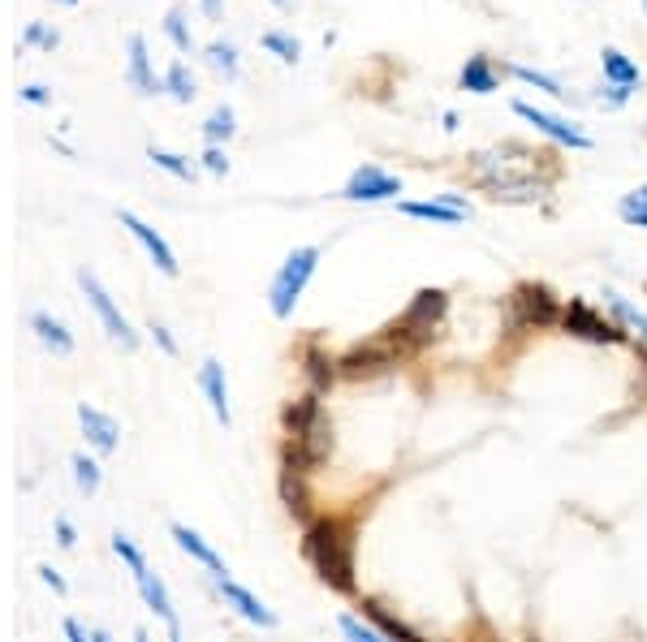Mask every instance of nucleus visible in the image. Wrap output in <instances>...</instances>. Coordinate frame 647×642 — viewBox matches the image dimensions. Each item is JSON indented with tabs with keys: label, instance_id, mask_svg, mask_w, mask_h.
<instances>
[{
	"label": "nucleus",
	"instance_id": "obj_38",
	"mask_svg": "<svg viewBox=\"0 0 647 642\" xmlns=\"http://www.w3.org/2000/svg\"><path fill=\"white\" fill-rule=\"evenodd\" d=\"M61 44V35L52 31V26H44V22H26V31H22V48H44L52 52Z\"/></svg>",
	"mask_w": 647,
	"mask_h": 642
},
{
	"label": "nucleus",
	"instance_id": "obj_29",
	"mask_svg": "<svg viewBox=\"0 0 647 642\" xmlns=\"http://www.w3.org/2000/svg\"><path fill=\"white\" fill-rule=\"evenodd\" d=\"M234 130H238V117H234V108L229 104H220L207 121H203V139L216 148V143H225V139H234Z\"/></svg>",
	"mask_w": 647,
	"mask_h": 642
},
{
	"label": "nucleus",
	"instance_id": "obj_7",
	"mask_svg": "<svg viewBox=\"0 0 647 642\" xmlns=\"http://www.w3.org/2000/svg\"><path fill=\"white\" fill-rule=\"evenodd\" d=\"M561 328L570 337H579V341H592V346H622L626 341V328L613 324V319H604L596 306L583 302V297H570L561 306Z\"/></svg>",
	"mask_w": 647,
	"mask_h": 642
},
{
	"label": "nucleus",
	"instance_id": "obj_24",
	"mask_svg": "<svg viewBox=\"0 0 647 642\" xmlns=\"http://www.w3.org/2000/svg\"><path fill=\"white\" fill-rule=\"evenodd\" d=\"M604 306H608V311H613V319H617V324H622V328H626V333H630V337L647 349V311H639L635 302H626V297L613 294V290H604Z\"/></svg>",
	"mask_w": 647,
	"mask_h": 642
},
{
	"label": "nucleus",
	"instance_id": "obj_51",
	"mask_svg": "<svg viewBox=\"0 0 647 642\" xmlns=\"http://www.w3.org/2000/svg\"><path fill=\"white\" fill-rule=\"evenodd\" d=\"M169 642H182V634H177V630H173V634H169Z\"/></svg>",
	"mask_w": 647,
	"mask_h": 642
},
{
	"label": "nucleus",
	"instance_id": "obj_53",
	"mask_svg": "<svg viewBox=\"0 0 647 642\" xmlns=\"http://www.w3.org/2000/svg\"><path fill=\"white\" fill-rule=\"evenodd\" d=\"M639 358H644V367H647V349H639Z\"/></svg>",
	"mask_w": 647,
	"mask_h": 642
},
{
	"label": "nucleus",
	"instance_id": "obj_23",
	"mask_svg": "<svg viewBox=\"0 0 647 642\" xmlns=\"http://www.w3.org/2000/svg\"><path fill=\"white\" fill-rule=\"evenodd\" d=\"M457 83H462V91H471V96H493V91L500 87L497 65H493L488 56H471V61L462 65Z\"/></svg>",
	"mask_w": 647,
	"mask_h": 642
},
{
	"label": "nucleus",
	"instance_id": "obj_54",
	"mask_svg": "<svg viewBox=\"0 0 647 642\" xmlns=\"http://www.w3.org/2000/svg\"><path fill=\"white\" fill-rule=\"evenodd\" d=\"M527 642H540V639H527Z\"/></svg>",
	"mask_w": 647,
	"mask_h": 642
},
{
	"label": "nucleus",
	"instance_id": "obj_1",
	"mask_svg": "<svg viewBox=\"0 0 647 642\" xmlns=\"http://www.w3.org/2000/svg\"><path fill=\"white\" fill-rule=\"evenodd\" d=\"M557 173L561 164L548 151H531L522 143H500L471 155V182L497 203H540L552 191Z\"/></svg>",
	"mask_w": 647,
	"mask_h": 642
},
{
	"label": "nucleus",
	"instance_id": "obj_14",
	"mask_svg": "<svg viewBox=\"0 0 647 642\" xmlns=\"http://www.w3.org/2000/svg\"><path fill=\"white\" fill-rule=\"evenodd\" d=\"M78 427H83V436H87V445L96 448L100 457H108V453H117V445H121V427H117V418L112 414H104V410H96V405H78Z\"/></svg>",
	"mask_w": 647,
	"mask_h": 642
},
{
	"label": "nucleus",
	"instance_id": "obj_47",
	"mask_svg": "<svg viewBox=\"0 0 647 642\" xmlns=\"http://www.w3.org/2000/svg\"><path fill=\"white\" fill-rule=\"evenodd\" d=\"M200 4H203V13H207L212 22H216V18L225 13V0H200Z\"/></svg>",
	"mask_w": 647,
	"mask_h": 642
},
{
	"label": "nucleus",
	"instance_id": "obj_55",
	"mask_svg": "<svg viewBox=\"0 0 647 642\" xmlns=\"http://www.w3.org/2000/svg\"><path fill=\"white\" fill-rule=\"evenodd\" d=\"M644 9H647V0H644Z\"/></svg>",
	"mask_w": 647,
	"mask_h": 642
},
{
	"label": "nucleus",
	"instance_id": "obj_49",
	"mask_svg": "<svg viewBox=\"0 0 647 642\" xmlns=\"http://www.w3.org/2000/svg\"><path fill=\"white\" fill-rule=\"evenodd\" d=\"M134 642H151V639H148V630H139V634H134Z\"/></svg>",
	"mask_w": 647,
	"mask_h": 642
},
{
	"label": "nucleus",
	"instance_id": "obj_8",
	"mask_svg": "<svg viewBox=\"0 0 647 642\" xmlns=\"http://www.w3.org/2000/svg\"><path fill=\"white\" fill-rule=\"evenodd\" d=\"M78 285H83V294H87V302H91V311L100 315L104 333H108V341L121 349H134L139 346V333L130 328V319L121 315V306L112 302V294L100 285V276L96 272H87V268H78Z\"/></svg>",
	"mask_w": 647,
	"mask_h": 642
},
{
	"label": "nucleus",
	"instance_id": "obj_12",
	"mask_svg": "<svg viewBox=\"0 0 647 642\" xmlns=\"http://www.w3.org/2000/svg\"><path fill=\"white\" fill-rule=\"evenodd\" d=\"M212 583H216V595H220V599H225V603H229L242 621L259 625V630H272V625H277V612H272L259 595H250L242 583H234V578H212Z\"/></svg>",
	"mask_w": 647,
	"mask_h": 642
},
{
	"label": "nucleus",
	"instance_id": "obj_4",
	"mask_svg": "<svg viewBox=\"0 0 647 642\" xmlns=\"http://www.w3.org/2000/svg\"><path fill=\"white\" fill-rule=\"evenodd\" d=\"M445 315H449V294L445 290H419V294L410 297V306L401 311L389 328H385V337L393 341L401 362H410L419 349H428L436 337H441Z\"/></svg>",
	"mask_w": 647,
	"mask_h": 642
},
{
	"label": "nucleus",
	"instance_id": "obj_52",
	"mask_svg": "<svg viewBox=\"0 0 647 642\" xmlns=\"http://www.w3.org/2000/svg\"><path fill=\"white\" fill-rule=\"evenodd\" d=\"M56 4H78V0H56Z\"/></svg>",
	"mask_w": 647,
	"mask_h": 642
},
{
	"label": "nucleus",
	"instance_id": "obj_17",
	"mask_svg": "<svg viewBox=\"0 0 647 642\" xmlns=\"http://www.w3.org/2000/svg\"><path fill=\"white\" fill-rule=\"evenodd\" d=\"M126 52H130L126 83L134 87V96H155V91H164V78H155V74H151L148 44H143V35H130V40H126Z\"/></svg>",
	"mask_w": 647,
	"mask_h": 642
},
{
	"label": "nucleus",
	"instance_id": "obj_18",
	"mask_svg": "<svg viewBox=\"0 0 647 642\" xmlns=\"http://www.w3.org/2000/svg\"><path fill=\"white\" fill-rule=\"evenodd\" d=\"M169 535H173V544L182 547V552H186L191 561H200V565H203V569H207V574H212V578H229V569H225V561L216 556V547L207 544V540H203L200 531H191V526H182V522H173V531H169Z\"/></svg>",
	"mask_w": 647,
	"mask_h": 642
},
{
	"label": "nucleus",
	"instance_id": "obj_46",
	"mask_svg": "<svg viewBox=\"0 0 647 642\" xmlns=\"http://www.w3.org/2000/svg\"><path fill=\"white\" fill-rule=\"evenodd\" d=\"M151 337L160 341V349H164V353H177V341L169 337V328H164V324H151Z\"/></svg>",
	"mask_w": 647,
	"mask_h": 642
},
{
	"label": "nucleus",
	"instance_id": "obj_15",
	"mask_svg": "<svg viewBox=\"0 0 647 642\" xmlns=\"http://www.w3.org/2000/svg\"><path fill=\"white\" fill-rule=\"evenodd\" d=\"M200 389L207 396V405H212V414H216V423L220 427H234V405H229V380H225V367L216 362V358H203L200 367Z\"/></svg>",
	"mask_w": 647,
	"mask_h": 642
},
{
	"label": "nucleus",
	"instance_id": "obj_31",
	"mask_svg": "<svg viewBox=\"0 0 647 642\" xmlns=\"http://www.w3.org/2000/svg\"><path fill=\"white\" fill-rule=\"evenodd\" d=\"M164 35L173 40V48L177 52L195 48V35H191V26H186V9H182V4H173V9L164 13Z\"/></svg>",
	"mask_w": 647,
	"mask_h": 642
},
{
	"label": "nucleus",
	"instance_id": "obj_40",
	"mask_svg": "<svg viewBox=\"0 0 647 642\" xmlns=\"http://www.w3.org/2000/svg\"><path fill=\"white\" fill-rule=\"evenodd\" d=\"M626 99H630L626 87H613V83H608V87H600V104H604V108H622Z\"/></svg>",
	"mask_w": 647,
	"mask_h": 642
},
{
	"label": "nucleus",
	"instance_id": "obj_48",
	"mask_svg": "<svg viewBox=\"0 0 647 642\" xmlns=\"http://www.w3.org/2000/svg\"><path fill=\"white\" fill-rule=\"evenodd\" d=\"M91 642H112V634L108 630H91Z\"/></svg>",
	"mask_w": 647,
	"mask_h": 642
},
{
	"label": "nucleus",
	"instance_id": "obj_21",
	"mask_svg": "<svg viewBox=\"0 0 647 642\" xmlns=\"http://www.w3.org/2000/svg\"><path fill=\"white\" fill-rule=\"evenodd\" d=\"M134 587H139V595H143V603H148L151 612L169 625V634H173V630H177V612H173V599H169L164 578H160V574H151V569H143V574H134Z\"/></svg>",
	"mask_w": 647,
	"mask_h": 642
},
{
	"label": "nucleus",
	"instance_id": "obj_39",
	"mask_svg": "<svg viewBox=\"0 0 647 642\" xmlns=\"http://www.w3.org/2000/svg\"><path fill=\"white\" fill-rule=\"evenodd\" d=\"M203 168H207V173H216V177H220V173H229V160H225V151H220V148L203 151Z\"/></svg>",
	"mask_w": 647,
	"mask_h": 642
},
{
	"label": "nucleus",
	"instance_id": "obj_36",
	"mask_svg": "<svg viewBox=\"0 0 647 642\" xmlns=\"http://www.w3.org/2000/svg\"><path fill=\"white\" fill-rule=\"evenodd\" d=\"M112 552L121 556V565H126L130 574H143V569H148V556L139 552V544H134L126 531H117V535H112Z\"/></svg>",
	"mask_w": 647,
	"mask_h": 642
},
{
	"label": "nucleus",
	"instance_id": "obj_6",
	"mask_svg": "<svg viewBox=\"0 0 647 642\" xmlns=\"http://www.w3.org/2000/svg\"><path fill=\"white\" fill-rule=\"evenodd\" d=\"M505 315H509V333H544V328H561V302L552 297L548 285H518L505 297Z\"/></svg>",
	"mask_w": 647,
	"mask_h": 642
},
{
	"label": "nucleus",
	"instance_id": "obj_9",
	"mask_svg": "<svg viewBox=\"0 0 647 642\" xmlns=\"http://www.w3.org/2000/svg\"><path fill=\"white\" fill-rule=\"evenodd\" d=\"M337 367H342L346 380H363V376H385V371H393V367H401V358H398V349H393V341H389L385 333H376L371 341L346 349V353L337 358Z\"/></svg>",
	"mask_w": 647,
	"mask_h": 642
},
{
	"label": "nucleus",
	"instance_id": "obj_2",
	"mask_svg": "<svg viewBox=\"0 0 647 642\" xmlns=\"http://www.w3.org/2000/svg\"><path fill=\"white\" fill-rule=\"evenodd\" d=\"M354 518L349 513H324L302 526V561L311 574L333 587L337 595L358 591V565H354Z\"/></svg>",
	"mask_w": 647,
	"mask_h": 642
},
{
	"label": "nucleus",
	"instance_id": "obj_10",
	"mask_svg": "<svg viewBox=\"0 0 647 642\" xmlns=\"http://www.w3.org/2000/svg\"><path fill=\"white\" fill-rule=\"evenodd\" d=\"M398 195H401V177L385 173L380 164H358L349 173L346 191H342V198H349V203H389V198Z\"/></svg>",
	"mask_w": 647,
	"mask_h": 642
},
{
	"label": "nucleus",
	"instance_id": "obj_42",
	"mask_svg": "<svg viewBox=\"0 0 647 642\" xmlns=\"http://www.w3.org/2000/svg\"><path fill=\"white\" fill-rule=\"evenodd\" d=\"M61 634H65V642H91V630H83L74 617H65V621H61Z\"/></svg>",
	"mask_w": 647,
	"mask_h": 642
},
{
	"label": "nucleus",
	"instance_id": "obj_13",
	"mask_svg": "<svg viewBox=\"0 0 647 642\" xmlns=\"http://www.w3.org/2000/svg\"><path fill=\"white\" fill-rule=\"evenodd\" d=\"M121 225L130 229V238H134L139 247L148 250V259L155 263V268H160V272H164V276H177V254L169 250V242H164V238L151 229L143 216H134V211H121Z\"/></svg>",
	"mask_w": 647,
	"mask_h": 642
},
{
	"label": "nucleus",
	"instance_id": "obj_41",
	"mask_svg": "<svg viewBox=\"0 0 647 642\" xmlns=\"http://www.w3.org/2000/svg\"><path fill=\"white\" fill-rule=\"evenodd\" d=\"M466 642H500V634L484 621V617H475V630L466 634Z\"/></svg>",
	"mask_w": 647,
	"mask_h": 642
},
{
	"label": "nucleus",
	"instance_id": "obj_43",
	"mask_svg": "<svg viewBox=\"0 0 647 642\" xmlns=\"http://www.w3.org/2000/svg\"><path fill=\"white\" fill-rule=\"evenodd\" d=\"M35 574H40V583H44V587H52V591H56V595H65V591H69V587H65V578H61V574H56L52 565H40Z\"/></svg>",
	"mask_w": 647,
	"mask_h": 642
},
{
	"label": "nucleus",
	"instance_id": "obj_27",
	"mask_svg": "<svg viewBox=\"0 0 647 642\" xmlns=\"http://www.w3.org/2000/svg\"><path fill=\"white\" fill-rule=\"evenodd\" d=\"M69 470H74V483H78V492L83 496H96L104 483V470L96 457H87V453H74L69 457Z\"/></svg>",
	"mask_w": 647,
	"mask_h": 642
},
{
	"label": "nucleus",
	"instance_id": "obj_28",
	"mask_svg": "<svg viewBox=\"0 0 647 642\" xmlns=\"http://www.w3.org/2000/svg\"><path fill=\"white\" fill-rule=\"evenodd\" d=\"M164 91L177 99V104H191V99H195V74H191V65L173 61V65L164 69Z\"/></svg>",
	"mask_w": 647,
	"mask_h": 642
},
{
	"label": "nucleus",
	"instance_id": "obj_37",
	"mask_svg": "<svg viewBox=\"0 0 647 642\" xmlns=\"http://www.w3.org/2000/svg\"><path fill=\"white\" fill-rule=\"evenodd\" d=\"M509 74H514V78H522V83H531V87H540V91H548V96L565 99L561 83H557L552 74H540V69H531V65H509Z\"/></svg>",
	"mask_w": 647,
	"mask_h": 642
},
{
	"label": "nucleus",
	"instance_id": "obj_34",
	"mask_svg": "<svg viewBox=\"0 0 647 642\" xmlns=\"http://www.w3.org/2000/svg\"><path fill=\"white\" fill-rule=\"evenodd\" d=\"M148 160H151V164H155V168H164V173H173V177H182V182H191V177H195V164H191L186 155H173V151L151 148V151H148Z\"/></svg>",
	"mask_w": 647,
	"mask_h": 642
},
{
	"label": "nucleus",
	"instance_id": "obj_30",
	"mask_svg": "<svg viewBox=\"0 0 647 642\" xmlns=\"http://www.w3.org/2000/svg\"><path fill=\"white\" fill-rule=\"evenodd\" d=\"M259 44L272 52L277 61H285V65H299L302 44L294 40V35H285V31H263V35H259Z\"/></svg>",
	"mask_w": 647,
	"mask_h": 642
},
{
	"label": "nucleus",
	"instance_id": "obj_32",
	"mask_svg": "<svg viewBox=\"0 0 647 642\" xmlns=\"http://www.w3.org/2000/svg\"><path fill=\"white\" fill-rule=\"evenodd\" d=\"M617 216H622L626 225H635V229H647V186H635L630 195H622Z\"/></svg>",
	"mask_w": 647,
	"mask_h": 642
},
{
	"label": "nucleus",
	"instance_id": "obj_16",
	"mask_svg": "<svg viewBox=\"0 0 647 642\" xmlns=\"http://www.w3.org/2000/svg\"><path fill=\"white\" fill-rule=\"evenodd\" d=\"M401 216L432 220V225H462L471 216V203L462 195H441V198H428V203H401Z\"/></svg>",
	"mask_w": 647,
	"mask_h": 642
},
{
	"label": "nucleus",
	"instance_id": "obj_5",
	"mask_svg": "<svg viewBox=\"0 0 647 642\" xmlns=\"http://www.w3.org/2000/svg\"><path fill=\"white\" fill-rule=\"evenodd\" d=\"M315 263H320V247H299L285 254V263L277 268L272 285H268V311H272L277 319H290V315H294L302 290H306L311 276H315Z\"/></svg>",
	"mask_w": 647,
	"mask_h": 642
},
{
	"label": "nucleus",
	"instance_id": "obj_26",
	"mask_svg": "<svg viewBox=\"0 0 647 642\" xmlns=\"http://www.w3.org/2000/svg\"><path fill=\"white\" fill-rule=\"evenodd\" d=\"M600 65H604V78L613 83V87H639V65L626 56V52H617V48H604L600 52Z\"/></svg>",
	"mask_w": 647,
	"mask_h": 642
},
{
	"label": "nucleus",
	"instance_id": "obj_35",
	"mask_svg": "<svg viewBox=\"0 0 647 642\" xmlns=\"http://www.w3.org/2000/svg\"><path fill=\"white\" fill-rule=\"evenodd\" d=\"M337 630H342V639L346 642H393L389 634H380L376 625H367L363 617H342V621H337Z\"/></svg>",
	"mask_w": 647,
	"mask_h": 642
},
{
	"label": "nucleus",
	"instance_id": "obj_19",
	"mask_svg": "<svg viewBox=\"0 0 647 642\" xmlns=\"http://www.w3.org/2000/svg\"><path fill=\"white\" fill-rule=\"evenodd\" d=\"M302 376H306L311 393H324V389H333V380L342 376V367H337V358L320 346V341H311V346H302Z\"/></svg>",
	"mask_w": 647,
	"mask_h": 642
},
{
	"label": "nucleus",
	"instance_id": "obj_50",
	"mask_svg": "<svg viewBox=\"0 0 647 642\" xmlns=\"http://www.w3.org/2000/svg\"><path fill=\"white\" fill-rule=\"evenodd\" d=\"M272 4H277V9H290V0H272Z\"/></svg>",
	"mask_w": 647,
	"mask_h": 642
},
{
	"label": "nucleus",
	"instance_id": "obj_25",
	"mask_svg": "<svg viewBox=\"0 0 647 642\" xmlns=\"http://www.w3.org/2000/svg\"><path fill=\"white\" fill-rule=\"evenodd\" d=\"M306 479H311V475L281 466V500H285V509H290L299 522H311V518H306V513H311V492H306Z\"/></svg>",
	"mask_w": 647,
	"mask_h": 642
},
{
	"label": "nucleus",
	"instance_id": "obj_3",
	"mask_svg": "<svg viewBox=\"0 0 647 642\" xmlns=\"http://www.w3.org/2000/svg\"><path fill=\"white\" fill-rule=\"evenodd\" d=\"M285 445H281V466L315 475L333 457V423L328 410L320 405V393H302L285 405Z\"/></svg>",
	"mask_w": 647,
	"mask_h": 642
},
{
	"label": "nucleus",
	"instance_id": "obj_20",
	"mask_svg": "<svg viewBox=\"0 0 647 642\" xmlns=\"http://www.w3.org/2000/svg\"><path fill=\"white\" fill-rule=\"evenodd\" d=\"M358 608H363V617H367V621H371L380 634H389L393 642H428L423 634H419V630H414V625H406L398 612H389V608H385L380 599H371V595H367Z\"/></svg>",
	"mask_w": 647,
	"mask_h": 642
},
{
	"label": "nucleus",
	"instance_id": "obj_22",
	"mask_svg": "<svg viewBox=\"0 0 647 642\" xmlns=\"http://www.w3.org/2000/svg\"><path fill=\"white\" fill-rule=\"evenodd\" d=\"M31 333H35V341L44 349H52L56 358H69V353H74V333H69L56 315H48V311H35V315H31Z\"/></svg>",
	"mask_w": 647,
	"mask_h": 642
},
{
	"label": "nucleus",
	"instance_id": "obj_33",
	"mask_svg": "<svg viewBox=\"0 0 647 642\" xmlns=\"http://www.w3.org/2000/svg\"><path fill=\"white\" fill-rule=\"evenodd\" d=\"M207 65L216 69V74H225V78H238V48L225 40H216V44H207Z\"/></svg>",
	"mask_w": 647,
	"mask_h": 642
},
{
	"label": "nucleus",
	"instance_id": "obj_44",
	"mask_svg": "<svg viewBox=\"0 0 647 642\" xmlns=\"http://www.w3.org/2000/svg\"><path fill=\"white\" fill-rule=\"evenodd\" d=\"M18 99H26V104H40V108H44V104H52L48 87H40V83H31V87H22V91H18Z\"/></svg>",
	"mask_w": 647,
	"mask_h": 642
},
{
	"label": "nucleus",
	"instance_id": "obj_45",
	"mask_svg": "<svg viewBox=\"0 0 647 642\" xmlns=\"http://www.w3.org/2000/svg\"><path fill=\"white\" fill-rule=\"evenodd\" d=\"M56 544L61 547L78 544V535H74V522H69V518H56Z\"/></svg>",
	"mask_w": 647,
	"mask_h": 642
},
{
	"label": "nucleus",
	"instance_id": "obj_11",
	"mask_svg": "<svg viewBox=\"0 0 647 642\" xmlns=\"http://www.w3.org/2000/svg\"><path fill=\"white\" fill-rule=\"evenodd\" d=\"M514 112H518L522 121H531L540 134H548L552 143H561V148H574V151L592 148V139H587L579 126H570V121H561V117H552V112L536 108V104H527V99H518V104H514Z\"/></svg>",
	"mask_w": 647,
	"mask_h": 642
}]
</instances>
